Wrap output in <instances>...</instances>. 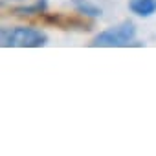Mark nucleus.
Masks as SVG:
<instances>
[{
  "label": "nucleus",
  "mask_w": 156,
  "mask_h": 156,
  "mask_svg": "<svg viewBox=\"0 0 156 156\" xmlns=\"http://www.w3.org/2000/svg\"><path fill=\"white\" fill-rule=\"evenodd\" d=\"M73 4L77 8V11L83 13V15H88V17H101L103 9L96 4H92L90 0H73Z\"/></svg>",
  "instance_id": "nucleus-4"
},
{
  "label": "nucleus",
  "mask_w": 156,
  "mask_h": 156,
  "mask_svg": "<svg viewBox=\"0 0 156 156\" xmlns=\"http://www.w3.org/2000/svg\"><path fill=\"white\" fill-rule=\"evenodd\" d=\"M136 37V26L130 20H123L94 37L90 42L94 48H127Z\"/></svg>",
  "instance_id": "nucleus-2"
},
{
  "label": "nucleus",
  "mask_w": 156,
  "mask_h": 156,
  "mask_svg": "<svg viewBox=\"0 0 156 156\" xmlns=\"http://www.w3.org/2000/svg\"><path fill=\"white\" fill-rule=\"evenodd\" d=\"M46 42H48V35L35 28H30V26L2 28L4 48H41Z\"/></svg>",
  "instance_id": "nucleus-1"
},
{
  "label": "nucleus",
  "mask_w": 156,
  "mask_h": 156,
  "mask_svg": "<svg viewBox=\"0 0 156 156\" xmlns=\"http://www.w3.org/2000/svg\"><path fill=\"white\" fill-rule=\"evenodd\" d=\"M129 9L138 17H151L156 13V0H129Z\"/></svg>",
  "instance_id": "nucleus-3"
},
{
  "label": "nucleus",
  "mask_w": 156,
  "mask_h": 156,
  "mask_svg": "<svg viewBox=\"0 0 156 156\" xmlns=\"http://www.w3.org/2000/svg\"><path fill=\"white\" fill-rule=\"evenodd\" d=\"M46 6H48L46 0H37L35 4L15 8L13 13H15V15H35V13H44V11H46Z\"/></svg>",
  "instance_id": "nucleus-5"
}]
</instances>
